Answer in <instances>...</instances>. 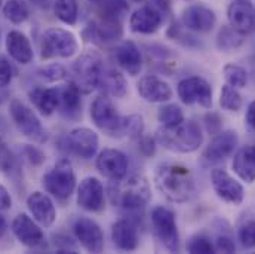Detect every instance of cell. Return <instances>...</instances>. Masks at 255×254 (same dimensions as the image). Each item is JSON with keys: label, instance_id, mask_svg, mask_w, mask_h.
I'll return each instance as SVG.
<instances>
[{"label": "cell", "instance_id": "cell-1", "mask_svg": "<svg viewBox=\"0 0 255 254\" xmlns=\"http://www.w3.org/2000/svg\"><path fill=\"white\" fill-rule=\"evenodd\" d=\"M154 186L174 204L189 202L196 193V180L190 168L181 164H162L154 173Z\"/></svg>", "mask_w": 255, "mask_h": 254}, {"label": "cell", "instance_id": "cell-2", "mask_svg": "<svg viewBox=\"0 0 255 254\" xmlns=\"http://www.w3.org/2000/svg\"><path fill=\"white\" fill-rule=\"evenodd\" d=\"M109 198L113 205L128 213H138L148 204L151 191L147 179L141 176H133L127 180L122 179L113 182V185L109 186Z\"/></svg>", "mask_w": 255, "mask_h": 254}, {"label": "cell", "instance_id": "cell-3", "mask_svg": "<svg viewBox=\"0 0 255 254\" xmlns=\"http://www.w3.org/2000/svg\"><path fill=\"white\" fill-rule=\"evenodd\" d=\"M156 140L165 149L175 153L196 152L203 143V134L199 124L194 121H183L181 124L171 128H160Z\"/></svg>", "mask_w": 255, "mask_h": 254}, {"label": "cell", "instance_id": "cell-4", "mask_svg": "<svg viewBox=\"0 0 255 254\" xmlns=\"http://www.w3.org/2000/svg\"><path fill=\"white\" fill-rule=\"evenodd\" d=\"M104 70L103 58L95 51L82 54L71 65V82L79 88L82 94H91L100 85V79Z\"/></svg>", "mask_w": 255, "mask_h": 254}, {"label": "cell", "instance_id": "cell-5", "mask_svg": "<svg viewBox=\"0 0 255 254\" xmlns=\"http://www.w3.org/2000/svg\"><path fill=\"white\" fill-rule=\"evenodd\" d=\"M79 51L77 37L61 27H49L43 31L40 39L42 60L70 58Z\"/></svg>", "mask_w": 255, "mask_h": 254}, {"label": "cell", "instance_id": "cell-6", "mask_svg": "<svg viewBox=\"0 0 255 254\" xmlns=\"http://www.w3.org/2000/svg\"><path fill=\"white\" fill-rule=\"evenodd\" d=\"M42 185L46 193L58 201H67L76 189V174L68 159H60L43 177Z\"/></svg>", "mask_w": 255, "mask_h": 254}, {"label": "cell", "instance_id": "cell-7", "mask_svg": "<svg viewBox=\"0 0 255 254\" xmlns=\"http://www.w3.org/2000/svg\"><path fill=\"white\" fill-rule=\"evenodd\" d=\"M9 115L16 129L27 138L36 143H46L48 141V131L42 125L40 119L21 100L13 98L9 104Z\"/></svg>", "mask_w": 255, "mask_h": 254}, {"label": "cell", "instance_id": "cell-8", "mask_svg": "<svg viewBox=\"0 0 255 254\" xmlns=\"http://www.w3.org/2000/svg\"><path fill=\"white\" fill-rule=\"evenodd\" d=\"M151 226L156 238L171 253L180 252V234L175 213L166 207H156L151 211Z\"/></svg>", "mask_w": 255, "mask_h": 254}, {"label": "cell", "instance_id": "cell-9", "mask_svg": "<svg viewBox=\"0 0 255 254\" xmlns=\"http://www.w3.org/2000/svg\"><path fill=\"white\" fill-rule=\"evenodd\" d=\"M238 134L235 131H221L218 132L209 144L205 147L199 158V165L202 168H211L226 161L238 147Z\"/></svg>", "mask_w": 255, "mask_h": 254}, {"label": "cell", "instance_id": "cell-10", "mask_svg": "<svg viewBox=\"0 0 255 254\" xmlns=\"http://www.w3.org/2000/svg\"><path fill=\"white\" fill-rule=\"evenodd\" d=\"M63 146L70 155L88 161L95 156L100 138L97 132L89 128H74L65 135Z\"/></svg>", "mask_w": 255, "mask_h": 254}, {"label": "cell", "instance_id": "cell-11", "mask_svg": "<svg viewBox=\"0 0 255 254\" xmlns=\"http://www.w3.org/2000/svg\"><path fill=\"white\" fill-rule=\"evenodd\" d=\"M177 94L180 100L187 104H199L203 109L212 107V88L200 76H190L181 79L177 85Z\"/></svg>", "mask_w": 255, "mask_h": 254}, {"label": "cell", "instance_id": "cell-12", "mask_svg": "<svg viewBox=\"0 0 255 254\" xmlns=\"http://www.w3.org/2000/svg\"><path fill=\"white\" fill-rule=\"evenodd\" d=\"M91 118L95 127L110 135L118 134L121 122H122V116L119 115L118 109L115 107V104L106 94L98 95L94 100L91 106Z\"/></svg>", "mask_w": 255, "mask_h": 254}, {"label": "cell", "instance_id": "cell-13", "mask_svg": "<svg viewBox=\"0 0 255 254\" xmlns=\"http://www.w3.org/2000/svg\"><path fill=\"white\" fill-rule=\"evenodd\" d=\"M229 25L242 36L255 33V6L251 0H230L227 6Z\"/></svg>", "mask_w": 255, "mask_h": 254}, {"label": "cell", "instance_id": "cell-14", "mask_svg": "<svg viewBox=\"0 0 255 254\" xmlns=\"http://www.w3.org/2000/svg\"><path fill=\"white\" fill-rule=\"evenodd\" d=\"M211 185L215 195L232 205H241L245 199V191L244 186L233 179L226 170L215 168L211 173Z\"/></svg>", "mask_w": 255, "mask_h": 254}, {"label": "cell", "instance_id": "cell-15", "mask_svg": "<svg viewBox=\"0 0 255 254\" xmlns=\"http://www.w3.org/2000/svg\"><path fill=\"white\" fill-rule=\"evenodd\" d=\"M73 232L79 244L89 253H101L104 250V234L100 225L88 217H79L73 223Z\"/></svg>", "mask_w": 255, "mask_h": 254}, {"label": "cell", "instance_id": "cell-16", "mask_svg": "<svg viewBox=\"0 0 255 254\" xmlns=\"http://www.w3.org/2000/svg\"><path fill=\"white\" fill-rule=\"evenodd\" d=\"M95 165L103 177L112 182H118L127 177L129 161L127 155L118 149H104L100 152Z\"/></svg>", "mask_w": 255, "mask_h": 254}, {"label": "cell", "instance_id": "cell-17", "mask_svg": "<svg viewBox=\"0 0 255 254\" xmlns=\"http://www.w3.org/2000/svg\"><path fill=\"white\" fill-rule=\"evenodd\" d=\"M184 30L193 33H209L217 24V15L212 9L203 4H190L181 13Z\"/></svg>", "mask_w": 255, "mask_h": 254}, {"label": "cell", "instance_id": "cell-18", "mask_svg": "<svg viewBox=\"0 0 255 254\" xmlns=\"http://www.w3.org/2000/svg\"><path fill=\"white\" fill-rule=\"evenodd\" d=\"M13 237L28 249H37L45 243V234L42 228L30 216L21 213L12 222Z\"/></svg>", "mask_w": 255, "mask_h": 254}, {"label": "cell", "instance_id": "cell-19", "mask_svg": "<svg viewBox=\"0 0 255 254\" xmlns=\"http://www.w3.org/2000/svg\"><path fill=\"white\" fill-rule=\"evenodd\" d=\"M77 205L89 213H100L106 207L104 188L95 177H86L77 188Z\"/></svg>", "mask_w": 255, "mask_h": 254}, {"label": "cell", "instance_id": "cell-20", "mask_svg": "<svg viewBox=\"0 0 255 254\" xmlns=\"http://www.w3.org/2000/svg\"><path fill=\"white\" fill-rule=\"evenodd\" d=\"M165 15L153 4L138 7L129 18V27L138 34H153L163 24Z\"/></svg>", "mask_w": 255, "mask_h": 254}, {"label": "cell", "instance_id": "cell-21", "mask_svg": "<svg viewBox=\"0 0 255 254\" xmlns=\"http://www.w3.org/2000/svg\"><path fill=\"white\" fill-rule=\"evenodd\" d=\"M27 208L33 219L43 228H51L57 220V208L48 193L33 192L27 198Z\"/></svg>", "mask_w": 255, "mask_h": 254}, {"label": "cell", "instance_id": "cell-22", "mask_svg": "<svg viewBox=\"0 0 255 254\" xmlns=\"http://www.w3.org/2000/svg\"><path fill=\"white\" fill-rule=\"evenodd\" d=\"M136 91L147 103H165L172 98V88L160 77L148 74L139 79Z\"/></svg>", "mask_w": 255, "mask_h": 254}, {"label": "cell", "instance_id": "cell-23", "mask_svg": "<svg viewBox=\"0 0 255 254\" xmlns=\"http://www.w3.org/2000/svg\"><path fill=\"white\" fill-rule=\"evenodd\" d=\"M91 33V39H94L98 43H112L118 42L124 36V27L122 19L100 15V19L97 22H92L88 28Z\"/></svg>", "mask_w": 255, "mask_h": 254}, {"label": "cell", "instance_id": "cell-24", "mask_svg": "<svg viewBox=\"0 0 255 254\" xmlns=\"http://www.w3.org/2000/svg\"><path fill=\"white\" fill-rule=\"evenodd\" d=\"M6 49L9 57L18 64L27 65L33 61L34 52L30 39L19 30H12L6 36Z\"/></svg>", "mask_w": 255, "mask_h": 254}, {"label": "cell", "instance_id": "cell-25", "mask_svg": "<svg viewBox=\"0 0 255 254\" xmlns=\"http://www.w3.org/2000/svg\"><path fill=\"white\" fill-rule=\"evenodd\" d=\"M60 86L54 88H45V86H36L28 92V98L33 103V106L43 115L51 116L54 112L58 110L60 106Z\"/></svg>", "mask_w": 255, "mask_h": 254}, {"label": "cell", "instance_id": "cell-26", "mask_svg": "<svg viewBox=\"0 0 255 254\" xmlns=\"http://www.w3.org/2000/svg\"><path fill=\"white\" fill-rule=\"evenodd\" d=\"M112 240L119 250L133 252L139 244L136 226L127 219L118 220L112 226Z\"/></svg>", "mask_w": 255, "mask_h": 254}, {"label": "cell", "instance_id": "cell-27", "mask_svg": "<svg viewBox=\"0 0 255 254\" xmlns=\"http://www.w3.org/2000/svg\"><path fill=\"white\" fill-rule=\"evenodd\" d=\"M60 106L58 110L68 119H77L82 115V92L79 88L70 82L68 85L60 86Z\"/></svg>", "mask_w": 255, "mask_h": 254}, {"label": "cell", "instance_id": "cell-28", "mask_svg": "<svg viewBox=\"0 0 255 254\" xmlns=\"http://www.w3.org/2000/svg\"><path fill=\"white\" fill-rule=\"evenodd\" d=\"M115 58H116V63L130 76H136L141 71V67H142L141 52L132 40H125L124 43L118 46L115 52Z\"/></svg>", "mask_w": 255, "mask_h": 254}, {"label": "cell", "instance_id": "cell-29", "mask_svg": "<svg viewBox=\"0 0 255 254\" xmlns=\"http://www.w3.org/2000/svg\"><path fill=\"white\" fill-rule=\"evenodd\" d=\"M233 171L247 183L255 182V146H244L233 158Z\"/></svg>", "mask_w": 255, "mask_h": 254}, {"label": "cell", "instance_id": "cell-30", "mask_svg": "<svg viewBox=\"0 0 255 254\" xmlns=\"http://www.w3.org/2000/svg\"><path fill=\"white\" fill-rule=\"evenodd\" d=\"M98 88H101L104 91V94L109 97L122 98V97H125L128 91L127 79L121 71H118L115 68H107V70L104 68Z\"/></svg>", "mask_w": 255, "mask_h": 254}, {"label": "cell", "instance_id": "cell-31", "mask_svg": "<svg viewBox=\"0 0 255 254\" xmlns=\"http://www.w3.org/2000/svg\"><path fill=\"white\" fill-rule=\"evenodd\" d=\"M3 15L12 24H22L30 16V7L25 0H4L1 6Z\"/></svg>", "mask_w": 255, "mask_h": 254}, {"label": "cell", "instance_id": "cell-32", "mask_svg": "<svg viewBox=\"0 0 255 254\" xmlns=\"http://www.w3.org/2000/svg\"><path fill=\"white\" fill-rule=\"evenodd\" d=\"M54 12L57 18L67 24L74 25L79 18V1L77 0H54Z\"/></svg>", "mask_w": 255, "mask_h": 254}, {"label": "cell", "instance_id": "cell-33", "mask_svg": "<svg viewBox=\"0 0 255 254\" xmlns=\"http://www.w3.org/2000/svg\"><path fill=\"white\" fill-rule=\"evenodd\" d=\"M244 37L245 36L238 33L230 25H224L217 36V48L220 51H224V52L235 51L244 43Z\"/></svg>", "mask_w": 255, "mask_h": 254}, {"label": "cell", "instance_id": "cell-34", "mask_svg": "<svg viewBox=\"0 0 255 254\" xmlns=\"http://www.w3.org/2000/svg\"><path fill=\"white\" fill-rule=\"evenodd\" d=\"M220 106L227 112H239L244 106V100H242V95L239 94L238 88H233L226 83L221 88Z\"/></svg>", "mask_w": 255, "mask_h": 254}, {"label": "cell", "instance_id": "cell-35", "mask_svg": "<svg viewBox=\"0 0 255 254\" xmlns=\"http://www.w3.org/2000/svg\"><path fill=\"white\" fill-rule=\"evenodd\" d=\"M144 132V121L139 115L122 116V122L116 135H122L128 138H139Z\"/></svg>", "mask_w": 255, "mask_h": 254}, {"label": "cell", "instance_id": "cell-36", "mask_svg": "<svg viewBox=\"0 0 255 254\" xmlns=\"http://www.w3.org/2000/svg\"><path fill=\"white\" fill-rule=\"evenodd\" d=\"M223 73H224L227 85H230L233 88L241 89V88H245L247 83H248V73L242 65L226 64L224 68H223Z\"/></svg>", "mask_w": 255, "mask_h": 254}, {"label": "cell", "instance_id": "cell-37", "mask_svg": "<svg viewBox=\"0 0 255 254\" xmlns=\"http://www.w3.org/2000/svg\"><path fill=\"white\" fill-rule=\"evenodd\" d=\"M157 119L159 122L166 128L175 127L184 121V113L180 106L177 104H166L159 109L157 112Z\"/></svg>", "mask_w": 255, "mask_h": 254}, {"label": "cell", "instance_id": "cell-38", "mask_svg": "<svg viewBox=\"0 0 255 254\" xmlns=\"http://www.w3.org/2000/svg\"><path fill=\"white\" fill-rule=\"evenodd\" d=\"M187 252L193 254H209L215 253L214 250V244L211 243V240L203 235V234H197L194 237H191L187 243Z\"/></svg>", "mask_w": 255, "mask_h": 254}, {"label": "cell", "instance_id": "cell-39", "mask_svg": "<svg viewBox=\"0 0 255 254\" xmlns=\"http://www.w3.org/2000/svg\"><path fill=\"white\" fill-rule=\"evenodd\" d=\"M238 238L245 250L255 249V220H250L239 228Z\"/></svg>", "mask_w": 255, "mask_h": 254}, {"label": "cell", "instance_id": "cell-40", "mask_svg": "<svg viewBox=\"0 0 255 254\" xmlns=\"http://www.w3.org/2000/svg\"><path fill=\"white\" fill-rule=\"evenodd\" d=\"M0 170L6 174H12L16 170V158L7 147V144L0 138Z\"/></svg>", "mask_w": 255, "mask_h": 254}, {"label": "cell", "instance_id": "cell-41", "mask_svg": "<svg viewBox=\"0 0 255 254\" xmlns=\"http://www.w3.org/2000/svg\"><path fill=\"white\" fill-rule=\"evenodd\" d=\"M39 76L48 82H58L67 77V70L60 64H49L39 70Z\"/></svg>", "mask_w": 255, "mask_h": 254}, {"label": "cell", "instance_id": "cell-42", "mask_svg": "<svg viewBox=\"0 0 255 254\" xmlns=\"http://www.w3.org/2000/svg\"><path fill=\"white\" fill-rule=\"evenodd\" d=\"M24 156H25V159L33 165V167H39V165H42L43 162H45V153L39 149V147H36V146H31V144H25L24 146Z\"/></svg>", "mask_w": 255, "mask_h": 254}, {"label": "cell", "instance_id": "cell-43", "mask_svg": "<svg viewBox=\"0 0 255 254\" xmlns=\"http://www.w3.org/2000/svg\"><path fill=\"white\" fill-rule=\"evenodd\" d=\"M214 250L215 253H235L236 246L235 241L227 235H218L214 241Z\"/></svg>", "mask_w": 255, "mask_h": 254}, {"label": "cell", "instance_id": "cell-44", "mask_svg": "<svg viewBox=\"0 0 255 254\" xmlns=\"http://www.w3.org/2000/svg\"><path fill=\"white\" fill-rule=\"evenodd\" d=\"M156 143H157L156 138H153L150 135H141L138 138V149L144 156L150 158L156 153Z\"/></svg>", "mask_w": 255, "mask_h": 254}, {"label": "cell", "instance_id": "cell-45", "mask_svg": "<svg viewBox=\"0 0 255 254\" xmlns=\"http://www.w3.org/2000/svg\"><path fill=\"white\" fill-rule=\"evenodd\" d=\"M12 77H13L12 65L6 57L0 55V86L6 88L12 82Z\"/></svg>", "mask_w": 255, "mask_h": 254}, {"label": "cell", "instance_id": "cell-46", "mask_svg": "<svg viewBox=\"0 0 255 254\" xmlns=\"http://www.w3.org/2000/svg\"><path fill=\"white\" fill-rule=\"evenodd\" d=\"M205 121H206V128H208V131H209L211 134H218V131H220V128H221V121H220L218 115L209 113V115L205 118Z\"/></svg>", "mask_w": 255, "mask_h": 254}, {"label": "cell", "instance_id": "cell-47", "mask_svg": "<svg viewBox=\"0 0 255 254\" xmlns=\"http://www.w3.org/2000/svg\"><path fill=\"white\" fill-rule=\"evenodd\" d=\"M10 207H12V198L7 189L3 185H0V211H6Z\"/></svg>", "mask_w": 255, "mask_h": 254}, {"label": "cell", "instance_id": "cell-48", "mask_svg": "<svg viewBox=\"0 0 255 254\" xmlns=\"http://www.w3.org/2000/svg\"><path fill=\"white\" fill-rule=\"evenodd\" d=\"M245 121L248 124V127L253 128L255 131V100H253L247 109V115H245Z\"/></svg>", "mask_w": 255, "mask_h": 254}, {"label": "cell", "instance_id": "cell-49", "mask_svg": "<svg viewBox=\"0 0 255 254\" xmlns=\"http://www.w3.org/2000/svg\"><path fill=\"white\" fill-rule=\"evenodd\" d=\"M150 1H151V4H153L156 9H159L163 15L169 13V1H168V0H150Z\"/></svg>", "mask_w": 255, "mask_h": 254}, {"label": "cell", "instance_id": "cell-50", "mask_svg": "<svg viewBox=\"0 0 255 254\" xmlns=\"http://www.w3.org/2000/svg\"><path fill=\"white\" fill-rule=\"evenodd\" d=\"M9 97H10L9 91L6 88H1L0 86V106H3L6 101H9Z\"/></svg>", "mask_w": 255, "mask_h": 254}, {"label": "cell", "instance_id": "cell-51", "mask_svg": "<svg viewBox=\"0 0 255 254\" xmlns=\"http://www.w3.org/2000/svg\"><path fill=\"white\" fill-rule=\"evenodd\" d=\"M6 229H7V222H6L4 216H1V214H0V238L4 235Z\"/></svg>", "mask_w": 255, "mask_h": 254}, {"label": "cell", "instance_id": "cell-52", "mask_svg": "<svg viewBox=\"0 0 255 254\" xmlns=\"http://www.w3.org/2000/svg\"><path fill=\"white\" fill-rule=\"evenodd\" d=\"M34 3L42 7H49L51 4H54V0H34Z\"/></svg>", "mask_w": 255, "mask_h": 254}, {"label": "cell", "instance_id": "cell-53", "mask_svg": "<svg viewBox=\"0 0 255 254\" xmlns=\"http://www.w3.org/2000/svg\"><path fill=\"white\" fill-rule=\"evenodd\" d=\"M88 1H89V3H92V4H97V6L101 3V0H88Z\"/></svg>", "mask_w": 255, "mask_h": 254}, {"label": "cell", "instance_id": "cell-54", "mask_svg": "<svg viewBox=\"0 0 255 254\" xmlns=\"http://www.w3.org/2000/svg\"><path fill=\"white\" fill-rule=\"evenodd\" d=\"M130 1H133V3H139V1H142V0H130Z\"/></svg>", "mask_w": 255, "mask_h": 254}, {"label": "cell", "instance_id": "cell-55", "mask_svg": "<svg viewBox=\"0 0 255 254\" xmlns=\"http://www.w3.org/2000/svg\"><path fill=\"white\" fill-rule=\"evenodd\" d=\"M3 3H4V0H0V9H1V6H3Z\"/></svg>", "mask_w": 255, "mask_h": 254}]
</instances>
